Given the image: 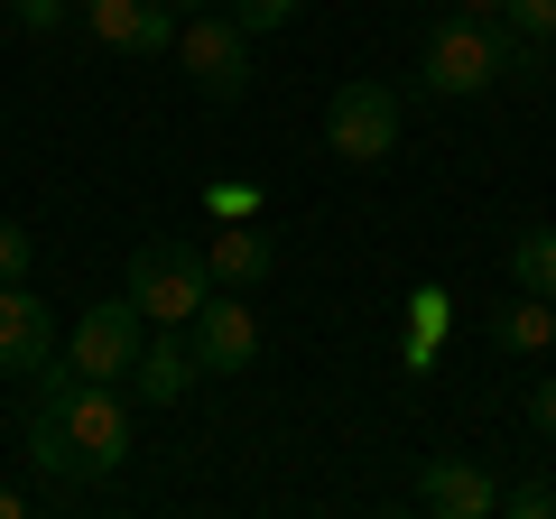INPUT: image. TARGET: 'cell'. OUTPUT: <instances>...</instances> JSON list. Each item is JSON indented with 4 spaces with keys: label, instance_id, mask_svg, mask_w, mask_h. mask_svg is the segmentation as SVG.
Wrapping results in <instances>:
<instances>
[{
    "label": "cell",
    "instance_id": "obj_20",
    "mask_svg": "<svg viewBox=\"0 0 556 519\" xmlns=\"http://www.w3.org/2000/svg\"><path fill=\"white\" fill-rule=\"evenodd\" d=\"M501 510H510V519H556V482H510Z\"/></svg>",
    "mask_w": 556,
    "mask_h": 519
},
{
    "label": "cell",
    "instance_id": "obj_7",
    "mask_svg": "<svg viewBox=\"0 0 556 519\" xmlns=\"http://www.w3.org/2000/svg\"><path fill=\"white\" fill-rule=\"evenodd\" d=\"M186 343H195V362L214 380H232V371H251V362H260V316L241 306V288H214V298L186 316Z\"/></svg>",
    "mask_w": 556,
    "mask_h": 519
},
{
    "label": "cell",
    "instance_id": "obj_25",
    "mask_svg": "<svg viewBox=\"0 0 556 519\" xmlns=\"http://www.w3.org/2000/svg\"><path fill=\"white\" fill-rule=\"evenodd\" d=\"M0 519H28V501H20V492H10V482H0Z\"/></svg>",
    "mask_w": 556,
    "mask_h": 519
},
{
    "label": "cell",
    "instance_id": "obj_10",
    "mask_svg": "<svg viewBox=\"0 0 556 519\" xmlns=\"http://www.w3.org/2000/svg\"><path fill=\"white\" fill-rule=\"evenodd\" d=\"M417 510H437V519H492L501 510V482L482 473L473 455H427V473H417Z\"/></svg>",
    "mask_w": 556,
    "mask_h": 519
},
{
    "label": "cell",
    "instance_id": "obj_2",
    "mask_svg": "<svg viewBox=\"0 0 556 519\" xmlns=\"http://www.w3.org/2000/svg\"><path fill=\"white\" fill-rule=\"evenodd\" d=\"M417 84L437 102H473L501 84V20H473V10H445L417 47Z\"/></svg>",
    "mask_w": 556,
    "mask_h": 519
},
{
    "label": "cell",
    "instance_id": "obj_17",
    "mask_svg": "<svg viewBox=\"0 0 556 519\" xmlns=\"http://www.w3.org/2000/svg\"><path fill=\"white\" fill-rule=\"evenodd\" d=\"M204 214H214V223H251L260 214V186L251 177H214V186H204Z\"/></svg>",
    "mask_w": 556,
    "mask_h": 519
},
{
    "label": "cell",
    "instance_id": "obj_13",
    "mask_svg": "<svg viewBox=\"0 0 556 519\" xmlns=\"http://www.w3.org/2000/svg\"><path fill=\"white\" fill-rule=\"evenodd\" d=\"M492 343L501 353H556V298H529L519 288L510 306H492Z\"/></svg>",
    "mask_w": 556,
    "mask_h": 519
},
{
    "label": "cell",
    "instance_id": "obj_26",
    "mask_svg": "<svg viewBox=\"0 0 556 519\" xmlns=\"http://www.w3.org/2000/svg\"><path fill=\"white\" fill-rule=\"evenodd\" d=\"M177 10H214V0H177Z\"/></svg>",
    "mask_w": 556,
    "mask_h": 519
},
{
    "label": "cell",
    "instance_id": "obj_19",
    "mask_svg": "<svg viewBox=\"0 0 556 519\" xmlns=\"http://www.w3.org/2000/svg\"><path fill=\"white\" fill-rule=\"evenodd\" d=\"M298 10H306V0H232V20L251 28V38H278V28L298 20Z\"/></svg>",
    "mask_w": 556,
    "mask_h": 519
},
{
    "label": "cell",
    "instance_id": "obj_21",
    "mask_svg": "<svg viewBox=\"0 0 556 519\" xmlns=\"http://www.w3.org/2000/svg\"><path fill=\"white\" fill-rule=\"evenodd\" d=\"M28 260H38V241H28L10 214H0V288H10V279H28Z\"/></svg>",
    "mask_w": 556,
    "mask_h": 519
},
{
    "label": "cell",
    "instance_id": "obj_11",
    "mask_svg": "<svg viewBox=\"0 0 556 519\" xmlns=\"http://www.w3.org/2000/svg\"><path fill=\"white\" fill-rule=\"evenodd\" d=\"M195 343H186V325H159V334L139 343V362H130V400L139 408H177L186 390H195Z\"/></svg>",
    "mask_w": 556,
    "mask_h": 519
},
{
    "label": "cell",
    "instance_id": "obj_24",
    "mask_svg": "<svg viewBox=\"0 0 556 519\" xmlns=\"http://www.w3.org/2000/svg\"><path fill=\"white\" fill-rule=\"evenodd\" d=\"M455 10H473V20H501V10H510V0H455Z\"/></svg>",
    "mask_w": 556,
    "mask_h": 519
},
{
    "label": "cell",
    "instance_id": "obj_3",
    "mask_svg": "<svg viewBox=\"0 0 556 519\" xmlns=\"http://www.w3.org/2000/svg\"><path fill=\"white\" fill-rule=\"evenodd\" d=\"M204 298H214V269H204V251H195V241L149 232V241L130 251V306H139L149 325H186Z\"/></svg>",
    "mask_w": 556,
    "mask_h": 519
},
{
    "label": "cell",
    "instance_id": "obj_8",
    "mask_svg": "<svg viewBox=\"0 0 556 519\" xmlns=\"http://www.w3.org/2000/svg\"><path fill=\"white\" fill-rule=\"evenodd\" d=\"M0 371L10 380H47L56 371V306L28 298V279L0 288Z\"/></svg>",
    "mask_w": 556,
    "mask_h": 519
},
{
    "label": "cell",
    "instance_id": "obj_15",
    "mask_svg": "<svg viewBox=\"0 0 556 519\" xmlns=\"http://www.w3.org/2000/svg\"><path fill=\"white\" fill-rule=\"evenodd\" d=\"M547 65H556V38H529V28L501 20V84H547Z\"/></svg>",
    "mask_w": 556,
    "mask_h": 519
},
{
    "label": "cell",
    "instance_id": "obj_9",
    "mask_svg": "<svg viewBox=\"0 0 556 519\" xmlns=\"http://www.w3.org/2000/svg\"><path fill=\"white\" fill-rule=\"evenodd\" d=\"M84 28H93L112 56H167L186 28L177 0H84Z\"/></svg>",
    "mask_w": 556,
    "mask_h": 519
},
{
    "label": "cell",
    "instance_id": "obj_4",
    "mask_svg": "<svg viewBox=\"0 0 556 519\" xmlns=\"http://www.w3.org/2000/svg\"><path fill=\"white\" fill-rule=\"evenodd\" d=\"M167 56L186 65V84H195L204 102H241L251 93V28H241L232 10H186V28H177Z\"/></svg>",
    "mask_w": 556,
    "mask_h": 519
},
{
    "label": "cell",
    "instance_id": "obj_18",
    "mask_svg": "<svg viewBox=\"0 0 556 519\" xmlns=\"http://www.w3.org/2000/svg\"><path fill=\"white\" fill-rule=\"evenodd\" d=\"M65 20H75V0H10V28L20 38H56Z\"/></svg>",
    "mask_w": 556,
    "mask_h": 519
},
{
    "label": "cell",
    "instance_id": "obj_23",
    "mask_svg": "<svg viewBox=\"0 0 556 519\" xmlns=\"http://www.w3.org/2000/svg\"><path fill=\"white\" fill-rule=\"evenodd\" d=\"M529 427L556 445V380H538V390H529Z\"/></svg>",
    "mask_w": 556,
    "mask_h": 519
},
{
    "label": "cell",
    "instance_id": "obj_6",
    "mask_svg": "<svg viewBox=\"0 0 556 519\" xmlns=\"http://www.w3.org/2000/svg\"><path fill=\"white\" fill-rule=\"evenodd\" d=\"M139 343H149V316H139L130 298H102V306H84L75 334H65V371H84V380H130Z\"/></svg>",
    "mask_w": 556,
    "mask_h": 519
},
{
    "label": "cell",
    "instance_id": "obj_16",
    "mask_svg": "<svg viewBox=\"0 0 556 519\" xmlns=\"http://www.w3.org/2000/svg\"><path fill=\"white\" fill-rule=\"evenodd\" d=\"M445 306H455L445 288H417V298H408V362H417V371H427L437 343H445Z\"/></svg>",
    "mask_w": 556,
    "mask_h": 519
},
{
    "label": "cell",
    "instance_id": "obj_22",
    "mask_svg": "<svg viewBox=\"0 0 556 519\" xmlns=\"http://www.w3.org/2000/svg\"><path fill=\"white\" fill-rule=\"evenodd\" d=\"M501 20H510V28H529V38H556V0H510Z\"/></svg>",
    "mask_w": 556,
    "mask_h": 519
},
{
    "label": "cell",
    "instance_id": "obj_5",
    "mask_svg": "<svg viewBox=\"0 0 556 519\" xmlns=\"http://www.w3.org/2000/svg\"><path fill=\"white\" fill-rule=\"evenodd\" d=\"M399 93L390 84H371V75H353V84H334L325 93V149H334L343 167H380L399 149Z\"/></svg>",
    "mask_w": 556,
    "mask_h": 519
},
{
    "label": "cell",
    "instance_id": "obj_1",
    "mask_svg": "<svg viewBox=\"0 0 556 519\" xmlns=\"http://www.w3.org/2000/svg\"><path fill=\"white\" fill-rule=\"evenodd\" d=\"M28 464L47 482H102L130 464V400H121V380H84V371H47L38 408H28Z\"/></svg>",
    "mask_w": 556,
    "mask_h": 519
},
{
    "label": "cell",
    "instance_id": "obj_12",
    "mask_svg": "<svg viewBox=\"0 0 556 519\" xmlns=\"http://www.w3.org/2000/svg\"><path fill=\"white\" fill-rule=\"evenodd\" d=\"M204 269H214V288H241V298H251V288L278 269V241L260 232V214L251 223H223V232H204Z\"/></svg>",
    "mask_w": 556,
    "mask_h": 519
},
{
    "label": "cell",
    "instance_id": "obj_14",
    "mask_svg": "<svg viewBox=\"0 0 556 519\" xmlns=\"http://www.w3.org/2000/svg\"><path fill=\"white\" fill-rule=\"evenodd\" d=\"M510 288H529V298H556V232H547V223L510 232Z\"/></svg>",
    "mask_w": 556,
    "mask_h": 519
}]
</instances>
